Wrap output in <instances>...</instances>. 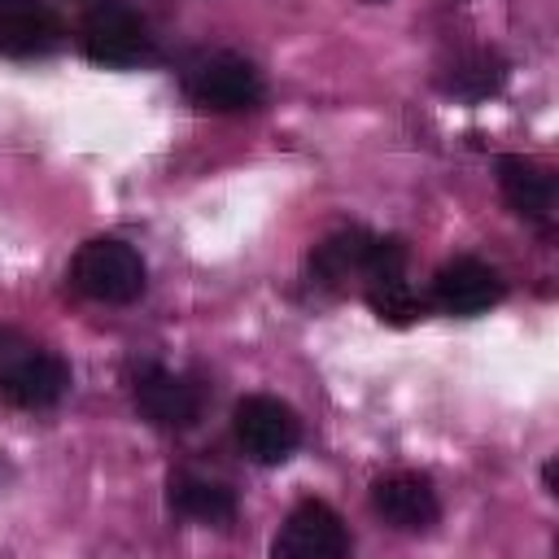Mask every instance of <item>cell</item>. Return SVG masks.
Instances as JSON below:
<instances>
[{
  "label": "cell",
  "instance_id": "obj_10",
  "mask_svg": "<svg viewBox=\"0 0 559 559\" xmlns=\"http://www.w3.org/2000/svg\"><path fill=\"white\" fill-rule=\"evenodd\" d=\"M66 389H70V367H66L57 354H44V349H26V354L0 376L4 402L22 406V411H44V406L61 402Z\"/></svg>",
  "mask_w": 559,
  "mask_h": 559
},
{
  "label": "cell",
  "instance_id": "obj_2",
  "mask_svg": "<svg viewBox=\"0 0 559 559\" xmlns=\"http://www.w3.org/2000/svg\"><path fill=\"white\" fill-rule=\"evenodd\" d=\"M183 92L201 109L240 114V109H258L266 87H262V74L253 70V61H245L236 52H214V57H201L197 66H188Z\"/></svg>",
  "mask_w": 559,
  "mask_h": 559
},
{
  "label": "cell",
  "instance_id": "obj_11",
  "mask_svg": "<svg viewBox=\"0 0 559 559\" xmlns=\"http://www.w3.org/2000/svg\"><path fill=\"white\" fill-rule=\"evenodd\" d=\"M61 22L52 9L35 4V0H17L9 9H0V52L4 57H39L48 48L61 44Z\"/></svg>",
  "mask_w": 559,
  "mask_h": 559
},
{
  "label": "cell",
  "instance_id": "obj_3",
  "mask_svg": "<svg viewBox=\"0 0 559 559\" xmlns=\"http://www.w3.org/2000/svg\"><path fill=\"white\" fill-rule=\"evenodd\" d=\"M231 428H236V441L240 450L253 459V463H284L297 445H301V419L288 402L271 397V393H249L236 402L231 411Z\"/></svg>",
  "mask_w": 559,
  "mask_h": 559
},
{
  "label": "cell",
  "instance_id": "obj_5",
  "mask_svg": "<svg viewBox=\"0 0 559 559\" xmlns=\"http://www.w3.org/2000/svg\"><path fill=\"white\" fill-rule=\"evenodd\" d=\"M271 555L275 559H341L349 555V533H345V520L319 502V498H301L284 528L275 533L271 542Z\"/></svg>",
  "mask_w": 559,
  "mask_h": 559
},
{
  "label": "cell",
  "instance_id": "obj_1",
  "mask_svg": "<svg viewBox=\"0 0 559 559\" xmlns=\"http://www.w3.org/2000/svg\"><path fill=\"white\" fill-rule=\"evenodd\" d=\"M70 280H74V288H79L83 297H92V301L127 306V301H135V297L144 293L148 271H144V258H140L127 240L100 236V240L79 245V253H74V262H70Z\"/></svg>",
  "mask_w": 559,
  "mask_h": 559
},
{
  "label": "cell",
  "instance_id": "obj_7",
  "mask_svg": "<svg viewBox=\"0 0 559 559\" xmlns=\"http://www.w3.org/2000/svg\"><path fill=\"white\" fill-rule=\"evenodd\" d=\"M371 507L384 524L402 528V533H424L437 524L441 507H437V489L428 476L419 472H389L371 480Z\"/></svg>",
  "mask_w": 559,
  "mask_h": 559
},
{
  "label": "cell",
  "instance_id": "obj_6",
  "mask_svg": "<svg viewBox=\"0 0 559 559\" xmlns=\"http://www.w3.org/2000/svg\"><path fill=\"white\" fill-rule=\"evenodd\" d=\"M135 411L153 424V428H166V432H183L201 419V393L197 384H188L183 376L166 371V367H144L135 376Z\"/></svg>",
  "mask_w": 559,
  "mask_h": 559
},
{
  "label": "cell",
  "instance_id": "obj_9",
  "mask_svg": "<svg viewBox=\"0 0 559 559\" xmlns=\"http://www.w3.org/2000/svg\"><path fill=\"white\" fill-rule=\"evenodd\" d=\"M493 170H498V188H502L507 205H511L524 223L550 231V227H555V175H550L546 166L520 157V153H502Z\"/></svg>",
  "mask_w": 559,
  "mask_h": 559
},
{
  "label": "cell",
  "instance_id": "obj_4",
  "mask_svg": "<svg viewBox=\"0 0 559 559\" xmlns=\"http://www.w3.org/2000/svg\"><path fill=\"white\" fill-rule=\"evenodd\" d=\"M79 44L83 52L96 61V66H131L144 57L148 48V35H144V22L131 4L122 0H100L83 13L79 22Z\"/></svg>",
  "mask_w": 559,
  "mask_h": 559
},
{
  "label": "cell",
  "instance_id": "obj_12",
  "mask_svg": "<svg viewBox=\"0 0 559 559\" xmlns=\"http://www.w3.org/2000/svg\"><path fill=\"white\" fill-rule=\"evenodd\" d=\"M507 83V61L493 48H463L437 70V87L459 100H485Z\"/></svg>",
  "mask_w": 559,
  "mask_h": 559
},
{
  "label": "cell",
  "instance_id": "obj_14",
  "mask_svg": "<svg viewBox=\"0 0 559 559\" xmlns=\"http://www.w3.org/2000/svg\"><path fill=\"white\" fill-rule=\"evenodd\" d=\"M367 249H371V231H362V227L332 231L323 245H314L310 271H314V280H323V284H341V280H349V275H362Z\"/></svg>",
  "mask_w": 559,
  "mask_h": 559
},
{
  "label": "cell",
  "instance_id": "obj_16",
  "mask_svg": "<svg viewBox=\"0 0 559 559\" xmlns=\"http://www.w3.org/2000/svg\"><path fill=\"white\" fill-rule=\"evenodd\" d=\"M362 275H367V280L406 275V240H397V236H371V249H367Z\"/></svg>",
  "mask_w": 559,
  "mask_h": 559
},
{
  "label": "cell",
  "instance_id": "obj_15",
  "mask_svg": "<svg viewBox=\"0 0 559 559\" xmlns=\"http://www.w3.org/2000/svg\"><path fill=\"white\" fill-rule=\"evenodd\" d=\"M367 306L371 314H380L393 328H406L424 314L419 293L406 284V275H384V280H367Z\"/></svg>",
  "mask_w": 559,
  "mask_h": 559
},
{
  "label": "cell",
  "instance_id": "obj_19",
  "mask_svg": "<svg viewBox=\"0 0 559 559\" xmlns=\"http://www.w3.org/2000/svg\"><path fill=\"white\" fill-rule=\"evenodd\" d=\"M9 4H17V0H0V9H9Z\"/></svg>",
  "mask_w": 559,
  "mask_h": 559
},
{
  "label": "cell",
  "instance_id": "obj_13",
  "mask_svg": "<svg viewBox=\"0 0 559 559\" xmlns=\"http://www.w3.org/2000/svg\"><path fill=\"white\" fill-rule=\"evenodd\" d=\"M170 507L205 520V524H227L236 520V493L210 476H192V472H175L170 476Z\"/></svg>",
  "mask_w": 559,
  "mask_h": 559
},
{
  "label": "cell",
  "instance_id": "obj_18",
  "mask_svg": "<svg viewBox=\"0 0 559 559\" xmlns=\"http://www.w3.org/2000/svg\"><path fill=\"white\" fill-rule=\"evenodd\" d=\"M542 480H546V493H559V459H546Z\"/></svg>",
  "mask_w": 559,
  "mask_h": 559
},
{
  "label": "cell",
  "instance_id": "obj_8",
  "mask_svg": "<svg viewBox=\"0 0 559 559\" xmlns=\"http://www.w3.org/2000/svg\"><path fill=\"white\" fill-rule=\"evenodd\" d=\"M502 293L507 288H502L498 271L489 262H480V258H454L432 275V297H437V306L445 314H463V319L480 314V310L498 306Z\"/></svg>",
  "mask_w": 559,
  "mask_h": 559
},
{
  "label": "cell",
  "instance_id": "obj_17",
  "mask_svg": "<svg viewBox=\"0 0 559 559\" xmlns=\"http://www.w3.org/2000/svg\"><path fill=\"white\" fill-rule=\"evenodd\" d=\"M26 349H35V345H31L22 332H13V328H0V376H4V371H9V367H13V362L26 354Z\"/></svg>",
  "mask_w": 559,
  "mask_h": 559
}]
</instances>
